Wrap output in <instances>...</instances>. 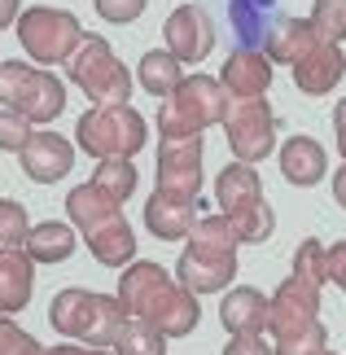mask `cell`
Wrapping results in <instances>:
<instances>
[{
  "label": "cell",
  "instance_id": "cell-39",
  "mask_svg": "<svg viewBox=\"0 0 346 355\" xmlns=\"http://www.w3.org/2000/svg\"><path fill=\"white\" fill-rule=\"evenodd\" d=\"M329 281L346 294V237L329 245Z\"/></svg>",
  "mask_w": 346,
  "mask_h": 355
},
{
  "label": "cell",
  "instance_id": "cell-48",
  "mask_svg": "<svg viewBox=\"0 0 346 355\" xmlns=\"http://www.w3.org/2000/svg\"><path fill=\"white\" fill-rule=\"evenodd\" d=\"M325 355H334V351H325Z\"/></svg>",
  "mask_w": 346,
  "mask_h": 355
},
{
  "label": "cell",
  "instance_id": "cell-30",
  "mask_svg": "<svg viewBox=\"0 0 346 355\" xmlns=\"http://www.w3.org/2000/svg\"><path fill=\"white\" fill-rule=\"evenodd\" d=\"M31 228L35 224L26 220V207H22V202L0 198V254H5V250H26Z\"/></svg>",
  "mask_w": 346,
  "mask_h": 355
},
{
  "label": "cell",
  "instance_id": "cell-25",
  "mask_svg": "<svg viewBox=\"0 0 346 355\" xmlns=\"http://www.w3.org/2000/svg\"><path fill=\"white\" fill-rule=\"evenodd\" d=\"M184 79H189L184 75V62H175L167 49H149L145 58L136 62V84H141L149 97H162V101H167L171 92L184 84Z\"/></svg>",
  "mask_w": 346,
  "mask_h": 355
},
{
  "label": "cell",
  "instance_id": "cell-33",
  "mask_svg": "<svg viewBox=\"0 0 346 355\" xmlns=\"http://www.w3.org/2000/svg\"><path fill=\"white\" fill-rule=\"evenodd\" d=\"M158 167H202V136H162Z\"/></svg>",
  "mask_w": 346,
  "mask_h": 355
},
{
  "label": "cell",
  "instance_id": "cell-21",
  "mask_svg": "<svg viewBox=\"0 0 346 355\" xmlns=\"http://www.w3.org/2000/svg\"><path fill=\"white\" fill-rule=\"evenodd\" d=\"M35 294V263L26 250H5L0 254V316H18L31 307Z\"/></svg>",
  "mask_w": 346,
  "mask_h": 355
},
{
  "label": "cell",
  "instance_id": "cell-27",
  "mask_svg": "<svg viewBox=\"0 0 346 355\" xmlns=\"http://www.w3.org/2000/svg\"><path fill=\"white\" fill-rule=\"evenodd\" d=\"M136 180H141V175H136V158H105V162L92 167V184H101L119 207L136 193Z\"/></svg>",
  "mask_w": 346,
  "mask_h": 355
},
{
  "label": "cell",
  "instance_id": "cell-3",
  "mask_svg": "<svg viewBox=\"0 0 346 355\" xmlns=\"http://www.w3.org/2000/svg\"><path fill=\"white\" fill-rule=\"evenodd\" d=\"M18 44L22 53L31 58L35 66H58L66 62L71 66V58L79 49H84V40L88 31L79 26V18L71 9H58V5H31V9H22V18H18Z\"/></svg>",
  "mask_w": 346,
  "mask_h": 355
},
{
  "label": "cell",
  "instance_id": "cell-4",
  "mask_svg": "<svg viewBox=\"0 0 346 355\" xmlns=\"http://www.w3.org/2000/svg\"><path fill=\"white\" fill-rule=\"evenodd\" d=\"M0 105L44 128L66 110V84L35 62H5L0 66Z\"/></svg>",
  "mask_w": 346,
  "mask_h": 355
},
{
  "label": "cell",
  "instance_id": "cell-20",
  "mask_svg": "<svg viewBox=\"0 0 346 355\" xmlns=\"http://www.w3.org/2000/svg\"><path fill=\"white\" fill-rule=\"evenodd\" d=\"M84 241H88V250H92V259L101 268H119L123 272V268H132L136 259H141L136 254V228L123 220V211L114 215V220H105L101 228H92Z\"/></svg>",
  "mask_w": 346,
  "mask_h": 355
},
{
  "label": "cell",
  "instance_id": "cell-24",
  "mask_svg": "<svg viewBox=\"0 0 346 355\" xmlns=\"http://www.w3.org/2000/svg\"><path fill=\"white\" fill-rule=\"evenodd\" d=\"M79 245V228L66 220H44L31 228V241H26V254L31 263H66Z\"/></svg>",
  "mask_w": 346,
  "mask_h": 355
},
{
  "label": "cell",
  "instance_id": "cell-43",
  "mask_svg": "<svg viewBox=\"0 0 346 355\" xmlns=\"http://www.w3.org/2000/svg\"><path fill=\"white\" fill-rule=\"evenodd\" d=\"M334 202H338V207L346 211V162H342V167L334 171Z\"/></svg>",
  "mask_w": 346,
  "mask_h": 355
},
{
  "label": "cell",
  "instance_id": "cell-19",
  "mask_svg": "<svg viewBox=\"0 0 346 355\" xmlns=\"http://www.w3.org/2000/svg\"><path fill=\"white\" fill-rule=\"evenodd\" d=\"M346 75V58L338 44H315L307 58L294 66V84L298 92H307V97H329Z\"/></svg>",
  "mask_w": 346,
  "mask_h": 355
},
{
  "label": "cell",
  "instance_id": "cell-12",
  "mask_svg": "<svg viewBox=\"0 0 346 355\" xmlns=\"http://www.w3.org/2000/svg\"><path fill=\"white\" fill-rule=\"evenodd\" d=\"M272 75H276V66L263 49H237L224 62V71H219V84L228 88L232 101H263L272 88Z\"/></svg>",
  "mask_w": 346,
  "mask_h": 355
},
{
  "label": "cell",
  "instance_id": "cell-38",
  "mask_svg": "<svg viewBox=\"0 0 346 355\" xmlns=\"http://www.w3.org/2000/svg\"><path fill=\"white\" fill-rule=\"evenodd\" d=\"M31 343H35V338L26 334L13 316H0V355H22Z\"/></svg>",
  "mask_w": 346,
  "mask_h": 355
},
{
  "label": "cell",
  "instance_id": "cell-17",
  "mask_svg": "<svg viewBox=\"0 0 346 355\" xmlns=\"http://www.w3.org/2000/svg\"><path fill=\"white\" fill-rule=\"evenodd\" d=\"M276 162H281V175L294 189H311L325 180L329 171V154L315 136H289V141L276 149Z\"/></svg>",
  "mask_w": 346,
  "mask_h": 355
},
{
  "label": "cell",
  "instance_id": "cell-32",
  "mask_svg": "<svg viewBox=\"0 0 346 355\" xmlns=\"http://www.w3.org/2000/svg\"><path fill=\"white\" fill-rule=\"evenodd\" d=\"M294 277L311 281V285H325L329 281V245L320 237L298 241V250H294Z\"/></svg>",
  "mask_w": 346,
  "mask_h": 355
},
{
  "label": "cell",
  "instance_id": "cell-40",
  "mask_svg": "<svg viewBox=\"0 0 346 355\" xmlns=\"http://www.w3.org/2000/svg\"><path fill=\"white\" fill-rule=\"evenodd\" d=\"M224 355H276L272 343H263V338H232L224 347Z\"/></svg>",
  "mask_w": 346,
  "mask_h": 355
},
{
  "label": "cell",
  "instance_id": "cell-36",
  "mask_svg": "<svg viewBox=\"0 0 346 355\" xmlns=\"http://www.w3.org/2000/svg\"><path fill=\"white\" fill-rule=\"evenodd\" d=\"M272 351H276V355H325V351H329V329L315 320L307 334L289 338V343H272Z\"/></svg>",
  "mask_w": 346,
  "mask_h": 355
},
{
  "label": "cell",
  "instance_id": "cell-10",
  "mask_svg": "<svg viewBox=\"0 0 346 355\" xmlns=\"http://www.w3.org/2000/svg\"><path fill=\"white\" fill-rule=\"evenodd\" d=\"M232 277H237V254H215V250H202V245H184L175 263V281L193 294H228L232 290Z\"/></svg>",
  "mask_w": 346,
  "mask_h": 355
},
{
  "label": "cell",
  "instance_id": "cell-7",
  "mask_svg": "<svg viewBox=\"0 0 346 355\" xmlns=\"http://www.w3.org/2000/svg\"><path fill=\"white\" fill-rule=\"evenodd\" d=\"M224 136H228V149H232V162H254L272 158L276 154V114L268 97L263 101H232L228 105V119H224Z\"/></svg>",
  "mask_w": 346,
  "mask_h": 355
},
{
  "label": "cell",
  "instance_id": "cell-15",
  "mask_svg": "<svg viewBox=\"0 0 346 355\" xmlns=\"http://www.w3.org/2000/svg\"><path fill=\"white\" fill-rule=\"evenodd\" d=\"M198 220H202L198 202H189V198H171V193H158L154 189V198L145 202V228L158 241H189Z\"/></svg>",
  "mask_w": 346,
  "mask_h": 355
},
{
  "label": "cell",
  "instance_id": "cell-26",
  "mask_svg": "<svg viewBox=\"0 0 346 355\" xmlns=\"http://www.w3.org/2000/svg\"><path fill=\"white\" fill-rule=\"evenodd\" d=\"M184 245H202V250H215V254H237L241 237H237V228H232L228 215L215 211V215H202V220L193 224V233H189Z\"/></svg>",
  "mask_w": 346,
  "mask_h": 355
},
{
  "label": "cell",
  "instance_id": "cell-8",
  "mask_svg": "<svg viewBox=\"0 0 346 355\" xmlns=\"http://www.w3.org/2000/svg\"><path fill=\"white\" fill-rule=\"evenodd\" d=\"M320 320V285L302 281V277H289L276 285L272 294V311H268V338L272 343H289V338L307 334L311 324Z\"/></svg>",
  "mask_w": 346,
  "mask_h": 355
},
{
  "label": "cell",
  "instance_id": "cell-23",
  "mask_svg": "<svg viewBox=\"0 0 346 355\" xmlns=\"http://www.w3.org/2000/svg\"><path fill=\"white\" fill-rule=\"evenodd\" d=\"M215 202L219 211L232 215L241 207H250V202H263V180L254 167H245V162H232V167H224L215 175Z\"/></svg>",
  "mask_w": 346,
  "mask_h": 355
},
{
  "label": "cell",
  "instance_id": "cell-47",
  "mask_svg": "<svg viewBox=\"0 0 346 355\" xmlns=\"http://www.w3.org/2000/svg\"><path fill=\"white\" fill-rule=\"evenodd\" d=\"M0 66H5V58H0Z\"/></svg>",
  "mask_w": 346,
  "mask_h": 355
},
{
  "label": "cell",
  "instance_id": "cell-22",
  "mask_svg": "<svg viewBox=\"0 0 346 355\" xmlns=\"http://www.w3.org/2000/svg\"><path fill=\"white\" fill-rule=\"evenodd\" d=\"M114 215H119V202L92 180L75 184L71 193H66V224H75L79 237H88L92 228H101L105 220H114Z\"/></svg>",
  "mask_w": 346,
  "mask_h": 355
},
{
  "label": "cell",
  "instance_id": "cell-29",
  "mask_svg": "<svg viewBox=\"0 0 346 355\" xmlns=\"http://www.w3.org/2000/svg\"><path fill=\"white\" fill-rule=\"evenodd\" d=\"M114 355H167V338L145 316H128V324H123V334L114 343Z\"/></svg>",
  "mask_w": 346,
  "mask_h": 355
},
{
  "label": "cell",
  "instance_id": "cell-14",
  "mask_svg": "<svg viewBox=\"0 0 346 355\" xmlns=\"http://www.w3.org/2000/svg\"><path fill=\"white\" fill-rule=\"evenodd\" d=\"M268 311H272V298L254 290V285H232L219 303V320L232 338H263L268 334Z\"/></svg>",
  "mask_w": 346,
  "mask_h": 355
},
{
  "label": "cell",
  "instance_id": "cell-1",
  "mask_svg": "<svg viewBox=\"0 0 346 355\" xmlns=\"http://www.w3.org/2000/svg\"><path fill=\"white\" fill-rule=\"evenodd\" d=\"M49 324L66 343L114 351L123 324H128V307L119 303V294H96V290H84V285H66L49 303Z\"/></svg>",
  "mask_w": 346,
  "mask_h": 355
},
{
  "label": "cell",
  "instance_id": "cell-2",
  "mask_svg": "<svg viewBox=\"0 0 346 355\" xmlns=\"http://www.w3.org/2000/svg\"><path fill=\"white\" fill-rule=\"evenodd\" d=\"M228 88L219 84V75H189L167 101H158V132L162 136H202L206 128H224L228 119Z\"/></svg>",
  "mask_w": 346,
  "mask_h": 355
},
{
  "label": "cell",
  "instance_id": "cell-5",
  "mask_svg": "<svg viewBox=\"0 0 346 355\" xmlns=\"http://www.w3.org/2000/svg\"><path fill=\"white\" fill-rule=\"evenodd\" d=\"M145 119L132 105H92L88 114H79L75 123V145L92 154L96 162L105 158H136L145 145Z\"/></svg>",
  "mask_w": 346,
  "mask_h": 355
},
{
  "label": "cell",
  "instance_id": "cell-34",
  "mask_svg": "<svg viewBox=\"0 0 346 355\" xmlns=\"http://www.w3.org/2000/svg\"><path fill=\"white\" fill-rule=\"evenodd\" d=\"M158 193L198 202V193H202V167H158Z\"/></svg>",
  "mask_w": 346,
  "mask_h": 355
},
{
  "label": "cell",
  "instance_id": "cell-16",
  "mask_svg": "<svg viewBox=\"0 0 346 355\" xmlns=\"http://www.w3.org/2000/svg\"><path fill=\"white\" fill-rule=\"evenodd\" d=\"M154 329L167 338V343H180V338H189L193 329H198V320H202V307H198V294L184 290V285H171L167 294L158 298L154 307H149V316H145Z\"/></svg>",
  "mask_w": 346,
  "mask_h": 355
},
{
  "label": "cell",
  "instance_id": "cell-11",
  "mask_svg": "<svg viewBox=\"0 0 346 355\" xmlns=\"http://www.w3.org/2000/svg\"><path fill=\"white\" fill-rule=\"evenodd\" d=\"M18 167L35 184H58L75 167V145L62 132H35V141L18 154Z\"/></svg>",
  "mask_w": 346,
  "mask_h": 355
},
{
  "label": "cell",
  "instance_id": "cell-28",
  "mask_svg": "<svg viewBox=\"0 0 346 355\" xmlns=\"http://www.w3.org/2000/svg\"><path fill=\"white\" fill-rule=\"evenodd\" d=\"M228 220H232V228H237L241 245H263V241L276 233V211H272V202H250V207L232 211Z\"/></svg>",
  "mask_w": 346,
  "mask_h": 355
},
{
  "label": "cell",
  "instance_id": "cell-9",
  "mask_svg": "<svg viewBox=\"0 0 346 355\" xmlns=\"http://www.w3.org/2000/svg\"><path fill=\"white\" fill-rule=\"evenodd\" d=\"M162 49L171 53L175 62H206L215 49V22L211 13H206L202 5H180L167 13V22H162Z\"/></svg>",
  "mask_w": 346,
  "mask_h": 355
},
{
  "label": "cell",
  "instance_id": "cell-37",
  "mask_svg": "<svg viewBox=\"0 0 346 355\" xmlns=\"http://www.w3.org/2000/svg\"><path fill=\"white\" fill-rule=\"evenodd\" d=\"M145 5H149V0H92V9L101 13L105 22H114V26L136 22V18L145 13Z\"/></svg>",
  "mask_w": 346,
  "mask_h": 355
},
{
  "label": "cell",
  "instance_id": "cell-42",
  "mask_svg": "<svg viewBox=\"0 0 346 355\" xmlns=\"http://www.w3.org/2000/svg\"><path fill=\"white\" fill-rule=\"evenodd\" d=\"M53 355H114V351H96V347H79V343H58Z\"/></svg>",
  "mask_w": 346,
  "mask_h": 355
},
{
  "label": "cell",
  "instance_id": "cell-35",
  "mask_svg": "<svg viewBox=\"0 0 346 355\" xmlns=\"http://www.w3.org/2000/svg\"><path fill=\"white\" fill-rule=\"evenodd\" d=\"M31 128H35L31 119H22V114H13V110L0 105V149H5V154H22V149L35 141Z\"/></svg>",
  "mask_w": 346,
  "mask_h": 355
},
{
  "label": "cell",
  "instance_id": "cell-46",
  "mask_svg": "<svg viewBox=\"0 0 346 355\" xmlns=\"http://www.w3.org/2000/svg\"><path fill=\"white\" fill-rule=\"evenodd\" d=\"M338 154H342V162H346V128L338 132Z\"/></svg>",
  "mask_w": 346,
  "mask_h": 355
},
{
  "label": "cell",
  "instance_id": "cell-6",
  "mask_svg": "<svg viewBox=\"0 0 346 355\" xmlns=\"http://www.w3.org/2000/svg\"><path fill=\"white\" fill-rule=\"evenodd\" d=\"M66 79H71L92 105H132L128 101L132 97V71L114 58V49H110L101 35L84 40V49L66 66Z\"/></svg>",
  "mask_w": 346,
  "mask_h": 355
},
{
  "label": "cell",
  "instance_id": "cell-18",
  "mask_svg": "<svg viewBox=\"0 0 346 355\" xmlns=\"http://www.w3.org/2000/svg\"><path fill=\"white\" fill-rule=\"evenodd\" d=\"M320 44L315 40V26H311V18H276L272 26H268V40H263V53L272 58V66H294L307 58V53Z\"/></svg>",
  "mask_w": 346,
  "mask_h": 355
},
{
  "label": "cell",
  "instance_id": "cell-13",
  "mask_svg": "<svg viewBox=\"0 0 346 355\" xmlns=\"http://www.w3.org/2000/svg\"><path fill=\"white\" fill-rule=\"evenodd\" d=\"M175 285V272H167L154 259H136L132 268L119 272V303L128 307V316H149V307L158 303Z\"/></svg>",
  "mask_w": 346,
  "mask_h": 355
},
{
  "label": "cell",
  "instance_id": "cell-44",
  "mask_svg": "<svg viewBox=\"0 0 346 355\" xmlns=\"http://www.w3.org/2000/svg\"><path fill=\"white\" fill-rule=\"evenodd\" d=\"M334 128H338V132L346 128V97H342V101L334 105Z\"/></svg>",
  "mask_w": 346,
  "mask_h": 355
},
{
  "label": "cell",
  "instance_id": "cell-41",
  "mask_svg": "<svg viewBox=\"0 0 346 355\" xmlns=\"http://www.w3.org/2000/svg\"><path fill=\"white\" fill-rule=\"evenodd\" d=\"M22 18V0H0V26H18Z\"/></svg>",
  "mask_w": 346,
  "mask_h": 355
},
{
  "label": "cell",
  "instance_id": "cell-45",
  "mask_svg": "<svg viewBox=\"0 0 346 355\" xmlns=\"http://www.w3.org/2000/svg\"><path fill=\"white\" fill-rule=\"evenodd\" d=\"M22 355H53V347H40V343H31V347H26Z\"/></svg>",
  "mask_w": 346,
  "mask_h": 355
},
{
  "label": "cell",
  "instance_id": "cell-31",
  "mask_svg": "<svg viewBox=\"0 0 346 355\" xmlns=\"http://www.w3.org/2000/svg\"><path fill=\"white\" fill-rule=\"evenodd\" d=\"M311 26H315V40H320V44H342L346 40V0H315Z\"/></svg>",
  "mask_w": 346,
  "mask_h": 355
}]
</instances>
